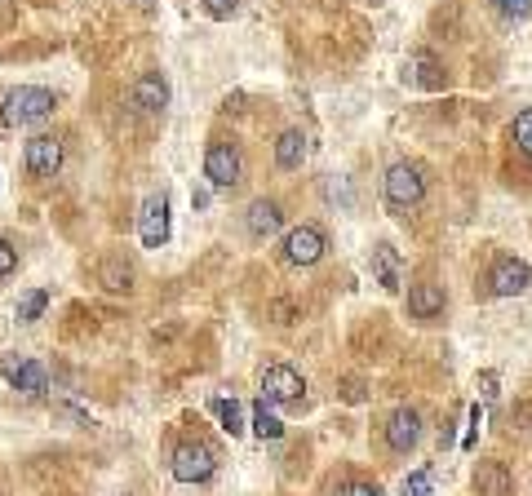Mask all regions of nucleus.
Instances as JSON below:
<instances>
[{
    "label": "nucleus",
    "instance_id": "obj_4",
    "mask_svg": "<svg viewBox=\"0 0 532 496\" xmlns=\"http://www.w3.org/2000/svg\"><path fill=\"white\" fill-rule=\"evenodd\" d=\"M204 178L213 191H235L244 182V155L235 142H209L204 151Z\"/></svg>",
    "mask_w": 532,
    "mask_h": 496
},
{
    "label": "nucleus",
    "instance_id": "obj_2",
    "mask_svg": "<svg viewBox=\"0 0 532 496\" xmlns=\"http://www.w3.org/2000/svg\"><path fill=\"white\" fill-rule=\"evenodd\" d=\"M54 116V93L40 85H18L0 98V120L9 129H27V124H40Z\"/></svg>",
    "mask_w": 532,
    "mask_h": 496
},
{
    "label": "nucleus",
    "instance_id": "obj_28",
    "mask_svg": "<svg viewBox=\"0 0 532 496\" xmlns=\"http://www.w3.org/2000/svg\"><path fill=\"white\" fill-rule=\"evenodd\" d=\"M337 496H382V492H377V483H346Z\"/></svg>",
    "mask_w": 532,
    "mask_h": 496
},
{
    "label": "nucleus",
    "instance_id": "obj_15",
    "mask_svg": "<svg viewBox=\"0 0 532 496\" xmlns=\"http://www.w3.org/2000/svg\"><path fill=\"white\" fill-rule=\"evenodd\" d=\"M98 284L107 288V293H129L133 288V266L125 262V253H107L98 262Z\"/></svg>",
    "mask_w": 532,
    "mask_h": 496
},
{
    "label": "nucleus",
    "instance_id": "obj_18",
    "mask_svg": "<svg viewBox=\"0 0 532 496\" xmlns=\"http://www.w3.org/2000/svg\"><path fill=\"white\" fill-rule=\"evenodd\" d=\"M475 492L479 496H510V474L497 461H484L475 470Z\"/></svg>",
    "mask_w": 532,
    "mask_h": 496
},
{
    "label": "nucleus",
    "instance_id": "obj_10",
    "mask_svg": "<svg viewBox=\"0 0 532 496\" xmlns=\"http://www.w3.org/2000/svg\"><path fill=\"white\" fill-rule=\"evenodd\" d=\"M417 439H422V412L417 408H395L391 417H386V448L391 452H413Z\"/></svg>",
    "mask_w": 532,
    "mask_h": 496
},
{
    "label": "nucleus",
    "instance_id": "obj_31",
    "mask_svg": "<svg viewBox=\"0 0 532 496\" xmlns=\"http://www.w3.org/2000/svg\"><path fill=\"white\" fill-rule=\"evenodd\" d=\"M373 5H382V0H373Z\"/></svg>",
    "mask_w": 532,
    "mask_h": 496
},
{
    "label": "nucleus",
    "instance_id": "obj_20",
    "mask_svg": "<svg viewBox=\"0 0 532 496\" xmlns=\"http://www.w3.org/2000/svg\"><path fill=\"white\" fill-rule=\"evenodd\" d=\"M253 430H258L262 439H280V434H284V421L275 417V412H271V403H266V399L253 403Z\"/></svg>",
    "mask_w": 532,
    "mask_h": 496
},
{
    "label": "nucleus",
    "instance_id": "obj_8",
    "mask_svg": "<svg viewBox=\"0 0 532 496\" xmlns=\"http://www.w3.org/2000/svg\"><path fill=\"white\" fill-rule=\"evenodd\" d=\"M532 284V266L519 257H497L493 271H488V293L493 297H519Z\"/></svg>",
    "mask_w": 532,
    "mask_h": 496
},
{
    "label": "nucleus",
    "instance_id": "obj_24",
    "mask_svg": "<svg viewBox=\"0 0 532 496\" xmlns=\"http://www.w3.org/2000/svg\"><path fill=\"white\" fill-rule=\"evenodd\" d=\"M493 9L506 23H524V18H532V0H493Z\"/></svg>",
    "mask_w": 532,
    "mask_h": 496
},
{
    "label": "nucleus",
    "instance_id": "obj_6",
    "mask_svg": "<svg viewBox=\"0 0 532 496\" xmlns=\"http://www.w3.org/2000/svg\"><path fill=\"white\" fill-rule=\"evenodd\" d=\"M262 399L266 403H280V408H302L306 399V381L298 368L289 364H271L262 372Z\"/></svg>",
    "mask_w": 532,
    "mask_h": 496
},
{
    "label": "nucleus",
    "instance_id": "obj_12",
    "mask_svg": "<svg viewBox=\"0 0 532 496\" xmlns=\"http://www.w3.org/2000/svg\"><path fill=\"white\" fill-rule=\"evenodd\" d=\"M284 226V204L280 200H253L249 209H244V231L253 235V240H266V235H275Z\"/></svg>",
    "mask_w": 532,
    "mask_h": 496
},
{
    "label": "nucleus",
    "instance_id": "obj_3",
    "mask_svg": "<svg viewBox=\"0 0 532 496\" xmlns=\"http://www.w3.org/2000/svg\"><path fill=\"white\" fill-rule=\"evenodd\" d=\"M169 470L178 483H204L213 479V470H218V448L204 439H182L178 448H173L169 457Z\"/></svg>",
    "mask_w": 532,
    "mask_h": 496
},
{
    "label": "nucleus",
    "instance_id": "obj_17",
    "mask_svg": "<svg viewBox=\"0 0 532 496\" xmlns=\"http://www.w3.org/2000/svg\"><path fill=\"white\" fill-rule=\"evenodd\" d=\"M404 80L417 89H444V67H439L431 54H413L404 67Z\"/></svg>",
    "mask_w": 532,
    "mask_h": 496
},
{
    "label": "nucleus",
    "instance_id": "obj_23",
    "mask_svg": "<svg viewBox=\"0 0 532 496\" xmlns=\"http://www.w3.org/2000/svg\"><path fill=\"white\" fill-rule=\"evenodd\" d=\"M510 138H515V147L532 160V107H528V111H519V116H515V124H510Z\"/></svg>",
    "mask_w": 532,
    "mask_h": 496
},
{
    "label": "nucleus",
    "instance_id": "obj_25",
    "mask_svg": "<svg viewBox=\"0 0 532 496\" xmlns=\"http://www.w3.org/2000/svg\"><path fill=\"white\" fill-rule=\"evenodd\" d=\"M399 496H431V470H413L404 479V488H399Z\"/></svg>",
    "mask_w": 532,
    "mask_h": 496
},
{
    "label": "nucleus",
    "instance_id": "obj_9",
    "mask_svg": "<svg viewBox=\"0 0 532 496\" xmlns=\"http://www.w3.org/2000/svg\"><path fill=\"white\" fill-rule=\"evenodd\" d=\"M23 160H27L32 178H54V173L63 169V138H58V133H36V138L27 142Z\"/></svg>",
    "mask_w": 532,
    "mask_h": 496
},
{
    "label": "nucleus",
    "instance_id": "obj_26",
    "mask_svg": "<svg viewBox=\"0 0 532 496\" xmlns=\"http://www.w3.org/2000/svg\"><path fill=\"white\" fill-rule=\"evenodd\" d=\"M200 5H204V14L222 23V18H231L235 9H240V0H200Z\"/></svg>",
    "mask_w": 532,
    "mask_h": 496
},
{
    "label": "nucleus",
    "instance_id": "obj_14",
    "mask_svg": "<svg viewBox=\"0 0 532 496\" xmlns=\"http://www.w3.org/2000/svg\"><path fill=\"white\" fill-rule=\"evenodd\" d=\"M169 80H165V71H142L138 76V85H133V102H138L147 116H160V111L169 107Z\"/></svg>",
    "mask_w": 532,
    "mask_h": 496
},
{
    "label": "nucleus",
    "instance_id": "obj_21",
    "mask_svg": "<svg viewBox=\"0 0 532 496\" xmlns=\"http://www.w3.org/2000/svg\"><path fill=\"white\" fill-rule=\"evenodd\" d=\"M213 417L222 421L227 434H244V408L235 399H213Z\"/></svg>",
    "mask_w": 532,
    "mask_h": 496
},
{
    "label": "nucleus",
    "instance_id": "obj_1",
    "mask_svg": "<svg viewBox=\"0 0 532 496\" xmlns=\"http://www.w3.org/2000/svg\"><path fill=\"white\" fill-rule=\"evenodd\" d=\"M382 195H386V209L391 213H417L426 204V173H422V164H408V160H399L386 169V178H382Z\"/></svg>",
    "mask_w": 532,
    "mask_h": 496
},
{
    "label": "nucleus",
    "instance_id": "obj_7",
    "mask_svg": "<svg viewBox=\"0 0 532 496\" xmlns=\"http://www.w3.org/2000/svg\"><path fill=\"white\" fill-rule=\"evenodd\" d=\"M0 377H5L9 386H14L18 395H27V399H40L49 390L45 364H36V359H23V355H5V359H0Z\"/></svg>",
    "mask_w": 532,
    "mask_h": 496
},
{
    "label": "nucleus",
    "instance_id": "obj_11",
    "mask_svg": "<svg viewBox=\"0 0 532 496\" xmlns=\"http://www.w3.org/2000/svg\"><path fill=\"white\" fill-rule=\"evenodd\" d=\"M138 231H142V244H147V248H165V240H169V195L165 191L147 195Z\"/></svg>",
    "mask_w": 532,
    "mask_h": 496
},
{
    "label": "nucleus",
    "instance_id": "obj_29",
    "mask_svg": "<svg viewBox=\"0 0 532 496\" xmlns=\"http://www.w3.org/2000/svg\"><path fill=\"white\" fill-rule=\"evenodd\" d=\"M497 395V377L493 372H484V399H493Z\"/></svg>",
    "mask_w": 532,
    "mask_h": 496
},
{
    "label": "nucleus",
    "instance_id": "obj_13",
    "mask_svg": "<svg viewBox=\"0 0 532 496\" xmlns=\"http://www.w3.org/2000/svg\"><path fill=\"white\" fill-rule=\"evenodd\" d=\"M444 306H448L444 284H435V279H417V284L408 288V315L413 319H439Z\"/></svg>",
    "mask_w": 532,
    "mask_h": 496
},
{
    "label": "nucleus",
    "instance_id": "obj_16",
    "mask_svg": "<svg viewBox=\"0 0 532 496\" xmlns=\"http://www.w3.org/2000/svg\"><path fill=\"white\" fill-rule=\"evenodd\" d=\"M275 164H280L284 173H293L306 164V133L302 129H284L280 138H275Z\"/></svg>",
    "mask_w": 532,
    "mask_h": 496
},
{
    "label": "nucleus",
    "instance_id": "obj_27",
    "mask_svg": "<svg viewBox=\"0 0 532 496\" xmlns=\"http://www.w3.org/2000/svg\"><path fill=\"white\" fill-rule=\"evenodd\" d=\"M14 271H18V248L9 240H0V279H9Z\"/></svg>",
    "mask_w": 532,
    "mask_h": 496
},
{
    "label": "nucleus",
    "instance_id": "obj_5",
    "mask_svg": "<svg viewBox=\"0 0 532 496\" xmlns=\"http://www.w3.org/2000/svg\"><path fill=\"white\" fill-rule=\"evenodd\" d=\"M324 253H329V235H324L320 226L302 222V226H293V231H284L280 257H284L289 266H315Z\"/></svg>",
    "mask_w": 532,
    "mask_h": 496
},
{
    "label": "nucleus",
    "instance_id": "obj_30",
    "mask_svg": "<svg viewBox=\"0 0 532 496\" xmlns=\"http://www.w3.org/2000/svg\"><path fill=\"white\" fill-rule=\"evenodd\" d=\"M138 5H151V0H138Z\"/></svg>",
    "mask_w": 532,
    "mask_h": 496
},
{
    "label": "nucleus",
    "instance_id": "obj_19",
    "mask_svg": "<svg viewBox=\"0 0 532 496\" xmlns=\"http://www.w3.org/2000/svg\"><path fill=\"white\" fill-rule=\"evenodd\" d=\"M373 275H377V284H382L386 293H395V288H399V257H395L391 244L373 248Z\"/></svg>",
    "mask_w": 532,
    "mask_h": 496
},
{
    "label": "nucleus",
    "instance_id": "obj_22",
    "mask_svg": "<svg viewBox=\"0 0 532 496\" xmlns=\"http://www.w3.org/2000/svg\"><path fill=\"white\" fill-rule=\"evenodd\" d=\"M45 306H49V293L45 288H32V293L18 297V319H23V324H36V319L45 315Z\"/></svg>",
    "mask_w": 532,
    "mask_h": 496
}]
</instances>
